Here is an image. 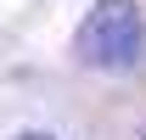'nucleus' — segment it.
I'll list each match as a JSON object with an SVG mask.
<instances>
[{
	"mask_svg": "<svg viewBox=\"0 0 146 140\" xmlns=\"http://www.w3.org/2000/svg\"><path fill=\"white\" fill-rule=\"evenodd\" d=\"M17 140H56V135H39V129H28V135H17Z\"/></svg>",
	"mask_w": 146,
	"mask_h": 140,
	"instance_id": "f03ea898",
	"label": "nucleus"
},
{
	"mask_svg": "<svg viewBox=\"0 0 146 140\" xmlns=\"http://www.w3.org/2000/svg\"><path fill=\"white\" fill-rule=\"evenodd\" d=\"M146 51V17L135 0H96L90 17L79 22V62L84 67H135Z\"/></svg>",
	"mask_w": 146,
	"mask_h": 140,
	"instance_id": "f257e3e1",
	"label": "nucleus"
}]
</instances>
